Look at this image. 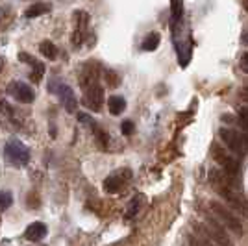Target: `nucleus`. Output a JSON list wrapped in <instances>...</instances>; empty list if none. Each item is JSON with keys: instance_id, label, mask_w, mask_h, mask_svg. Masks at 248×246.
Listing matches in <instances>:
<instances>
[{"instance_id": "nucleus-1", "label": "nucleus", "mask_w": 248, "mask_h": 246, "mask_svg": "<svg viewBox=\"0 0 248 246\" xmlns=\"http://www.w3.org/2000/svg\"><path fill=\"white\" fill-rule=\"evenodd\" d=\"M209 184L222 196V200L228 204V207L235 213L248 218V200L239 193L237 185H235V178L228 176L222 169H211L209 170Z\"/></svg>"}, {"instance_id": "nucleus-2", "label": "nucleus", "mask_w": 248, "mask_h": 246, "mask_svg": "<svg viewBox=\"0 0 248 246\" xmlns=\"http://www.w3.org/2000/svg\"><path fill=\"white\" fill-rule=\"evenodd\" d=\"M195 233L207 237L211 243H215L218 246H233L230 231L213 215H207L206 222H197L195 224Z\"/></svg>"}, {"instance_id": "nucleus-3", "label": "nucleus", "mask_w": 248, "mask_h": 246, "mask_svg": "<svg viewBox=\"0 0 248 246\" xmlns=\"http://www.w3.org/2000/svg\"><path fill=\"white\" fill-rule=\"evenodd\" d=\"M209 211H211V215L215 216L220 224L226 228L228 231H232L233 235L237 237L243 235V222L239 220V216L228 205L213 200V202H209Z\"/></svg>"}, {"instance_id": "nucleus-4", "label": "nucleus", "mask_w": 248, "mask_h": 246, "mask_svg": "<svg viewBox=\"0 0 248 246\" xmlns=\"http://www.w3.org/2000/svg\"><path fill=\"white\" fill-rule=\"evenodd\" d=\"M218 135L222 143L228 146V150H232L233 154L243 155L248 150V135L241 134L237 130H232V128H220Z\"/></svg>"}, {"instance_id": "nucleus-5", "label": "nucleus", "mask_w": 248, "mask_h": 246, "mask_svg": "<svg viewBox=\"0 0 248 246\" xmlns=\"http://www.w3.org/2000/svg\"><path fill=\"white\" fill-rule=\"evenodd\" d=\"M211 155H213V159L222 167V170H224L228 176L237 178L239 176V161L232 154H228L220 144H217V143L211 144Z\"/></svg>"}, {"instance_id": "nucleus-6", "label": "nucleus", "mask_w": 248, "mask_h": 246, "mask_svg": "<svg viewBox=\"0 0 248 246\" xmlns=\"http://www.w3.org/2000/svg\"><path fill=\"white\" fill-rule=\"evenodd\" d=\"M4 154H6V159L13 165H26L30 161V150L21 143V141H10L4 148Z\"/></svg>"}, {"instance_id": "nucleus-7", "label": "nucleus", "mask_w": 248, "mask_h": 246, "mask_svg": "<svg viewBox=\"0 0 248 246\" xmlns=\"http://www.w3.org/2000/svg\"><path fill=\"white\" fill-rule=\"evenodd\" d=\"M82 104L87 108V109H91V111H100L104 106V89L100 83H96V85H89L87 89H83V98H82Z\"/></svg>"}, {"instance_id": "nucleus-8", "label": "nucleus", "mask_w": 248, "mask_h": 246, "mask_svg": "<svg viewBox=\"0 0 248 246\" xmlns=\"http://www.w3.org/2000/svg\"><path fill=\"white\" fill-rule=\"evenodd\" d=\"M74 21H76V28L73 31V37H71V43L74 46H82V43L85 41V35H87V26H89V13L85 11H76L74 13Z\"/></svg>"}, {"instance_id": "nucleus-9", "label": "nucleus", "mask_w": 248, "mask_h": 246, "mask_svg": "<svg viewBox=\"0 0 248 246\" xmlns=\"http://www.w3.org/2000/svg\"><path fill=\"white\" fill-rule=\"evenodd\" d=\"M8 94H11L17 102H21V104H31L35 100L33 89L24 82H11L10 85H8Z\"/></svg>"}, {"instance_id": "nucleus-10", "label": "nucleus", "mask_w": 248, "mask_h": 246, "mask_svg": "<svg viewBox=\"0 0 248 246\" xmlns=\"http://www.w3.org/2000/svg\"><path fill=\"white\" fill-rule=\"evenodd\" d=\"M130 170H121V172H115V174L108 176L104 180V189L109 193V195H115L119 191H123V187L126 185V182L130 180Z\"/></svg>"}, {"instance_id": "nucleus-11", "label": "nucleus", "mask_w": 248, "mask_h": 246, "mask_svg": "<svg viewBox=\"0 0 248 246\" xmlns=\"http://www.w3.org/2000/svg\"><path fill=\"white\" fill-rule=\"evenodd\" d=\"M100 80V69H98V65L96 63H83V69H82V74H80V87L83 89H87L89 85H96V83Z\"/></svg>"}, {"instance_id": "nucleus-12", "label": "nucleus", "mask_w": 248, "mask_h": 246, "mask_svg": "<svg viewBox=\"0 0 248 246\" xmlns=\"http://www.w3.org/2000/svg\"><path fill=\"white\" fill-rule=\"evenodd\" d=\"M56 94H58V98H60V102L63 104V108L67 109L69 113H74L76 111V96H74V91L67 85V83H58V87H56Z\"/></svg>"}, {"instance_id": "nucleus-13", "label": "nucleus", "mask_w": 248, "mask_h": 246, "mask_svg": "<svg viewBox=\"0 0 248 246\" xmlns=\"http://www.w3.org/2000/svg\"><path fill=\"white\" fill-rule=\"evenodd\" d=\"M45 235H46V226L43 222H31L24 231V237L31 243H39L41 239H45Z\"/></svg>"}, {"instance_id": "nucleus-14", "label": "nucleus", "mask_w": 248, "mask_h": 246, "mask_svg": "<svg viewBox=\"0 0 248 246\" xmlns=\"http://www.w3.org/2000/svg\"><path fill=\"white\" fill-rule=\"evenodd\" d=\"M108 109L111 115H121L126 109V100L119 94H113V96L108 98Z\"/></svg>"}, {"instance_id": "nucleus-15", "label": "nucleus", "mask_w": 248, "mask_h": 246, "mask_svg": "<svg viewBox=\"0 0 248 246\" xmlns=\"http://www.w3.org/2000/svg\"><path fill=\"white\" fill-rule=\"evenodd\" d=\"M159 41H161V37H159V33L157 31H152V33H148L145 37V41H143V50L145 52H154L157 46H159Z\"/></svg>"}, {"instance_id": "nucleus-16", "label": "nucleus", "mask_w": 248, "mask_h": 246, "mask_svg": "<svg viewBox=\"0 0 248 246\" xmlns=\"http://www.w3.org/2000/svg\"><path fill=\"white\" fill-rule=\"evenodd\" d=\"M50 11V6L48 4H33V6H30L28 10H26V17L28 19H35V17H39V15H45V13H48Z\"/></svg>"}, {"instance_id": "nucleus-17", "label": "nucleus", "mask_w": 248, "mask_h": 246, "mask_svg": "<svg viewBox=\"0 0 248 246\" xmlns=\"http://www.w3.org/2000/svg\"><path fill=\"white\" fill-rule=\"evenodd\" d=\"M39 50H41V54L46 60H56L58 58V48H56V45L52 41H41Z\"/></svg>"}, {"instance_id": "nucleus-18", "label": "nucleus", "mask_w": 248, "mask_h": 246, "mask_svg": "<svg viewBox=\"0 0 248 246\" xmlns=\"http://www.w3.org/2000/svg\"><path fill=\"white\" fill-rule=\"evenodd\" d=\"M91 130H93V134H94V137H96L98 144H100V148H106V146H108V143H109V137H108V134L104 132L98 124H93V126H91Z\"/></svg>"}, {"instance_id": "nucleus-19", "label": "nucleus", "mask_w": 248, "mask_h": 246, "mask_svg": "<svg viewBox=\"0 0 248 246\" xmlns=\"http://www.w3.org/2000/svg\"><path fill=\"white\" fill-rule=\"evenodd\" d=\"M43 74H45V65L41 62H35L31 65V72H30V78L33 83H39L43 78Z\"/></svg>"}, {"instance_id": "nucleus-20", "label": "nucleus", "mask_w": 248, "mask_h": 246, "mask_svg": "<svg viewBox=\"0 0 248 246\" xmlns=\"http://www.w3.org/2000/svg\"><path fill=\"white\" fill-rule=\"evenodd\" d=\"M189 245L191 246H215L207 237L200 235V233H191V235H189Z\"/></svg>"}, {"instance_id": "nucleus-21", "label": "nucleus", "mask_w": 248, "mask_h": 246, "mask_svg": "<svg viewBox=\"0 0 248 246\" xmlns=\"http://www.w3.org/2000/svg\"><path fill=\"white\" fill-rule=\"evenodd\" d=\"M170 11H172V21L178 22L184 15V2L182 0H170Z\"/></svg>"}, {"instance_id": "nucleus-22", "label": "nucleus", "mask_w": 248, "mask_h": 246, "mask_svg": "<svg viewBox=\"0 0 248 246\" xmlns=\"http://www.w3.org/2000/svg\"><path fill=\"white\" fill-rule=\"evenodd\" d=\"M104 80H106V85L108 87H117L119 83H121V80H119V74L115 71H111V69H108V71H104Z\"/></svg>"}, {"instance_id": "nucleus-23", "label": "nucleus", "mask_w": 248, "mask_h": 246, "mask_svg": "<svg viewBox=\"0 0 248 246\" xmlns=\"http://www.w3.org/2000/svg\"><path fill=\"white\" fill-rule=\"evenodd\" d=\"M191 48H193V46H191V43H187L186 46H180V48H178V54H180V63H182V67H186L187 65V62H189V56H191Z\"/></svg>"}, {"instance_id": "nucleus-24", "label": "nucleus", "mask_w": 248, "mask_h": 246, "mask_svg": "<svg viewBox=\"0 0 248 246\" xmlns=\"http://www.w3.org/2000/svg\"><path fill=\"white\" fill-rule=\"evenodd\" d=\"M13 202V198L8 191H0V209H8Z\"/></svg>"}, {"instance_id": "nucleus-25", "label": "nucleus", "mask_w": 248, "mask_h": 246, "mask_svg": "<svg viewBox=\"0 0 248 246\" xmlns=\"http://www.w3.org/2000/svg\"><path fill=\"white\" fill-rule=\"evenodd\" d=\"M141 200H143V196H135L134 200H132V204H130V209H128V216L132 218V216L139 211V205H141Z\"/></svg>"}, {"instance_id": "nucleus-26", "label": "nucleus", "mask_w": 248, "mask_h": 246, "mask_svg": "<svg viewBox=\"0 0 248 246\" xmlns=\"http://www.w3.org/2000/svg\"><path fill=\"white\" fill-rule=\"evenodd\" d=\"M121 132H123V135H132L134 134V123L132 121H124L123 124H121Z\"/></svg>"}, {"instance_id": "nucleus-27", "label": "nucleus", "mask_w": 248, "mask_h": 246, "mask_svg": "<svg viewBox=\"0 0 248 246\" xmlns=\"http://www.w3.org/2000/svg\"><path fill=\"white\" fill-rule=\"evenodd\" d=\"M19 60H21V62H24V63H28V65H33V63L37 62V60H35V58H33V56H30V54H26V52H21V54H19Z\"/></svg>"}, {"instance_id": "nucleus-28", "label": "nucleus", "mask_w": 248, "mask_h": 246, "mask_svg": "<svg viewBox=\"0 0 248 246\" xmlns=\"http://www.w3.org/2000/svg\"><path fill=\"white\" fill-rule=\"evenodd\" d=\"M78 121H80V123H85L87 126H93V124H96L93 119H91L89 115H85V113H80V115H78Z\"/></svg>"}, {"instance_id": "nucleus-29", "label": "nucleus", "mask_w": 248, "mask_h": 246, "mask_svg": "<svg viewBox=\"0 0 248 246\" xmlns=\"http://www.w3.org/2000/svg\"><path fill=\"white\" fill-rule=\"evenodd\" d=\"M239 65H241V71L248 72V52L243 54V58H241V63H239Z\"/></svg>"}, {"instance_id": "nucleus-30", "label": "nucleus", "mask_w": 248, "mask_h": 246, "mask_svg": "<svg viewBox=\"0 0 248 246\" xmlns=\"http://www.w3.org/2000/svg\"><path fill=\"white\" fill-rule=\"evenodd\" d=\"M239 94H241V98H243L245 102H248V87H243V89L239 91Z\"/></svg>"}, {"instance_id": "nucleus-31", "label": "nucleus", "mask_w": 248, "mask_h": 246, "mask_svg": "<svg viewBox=\"0 0 248 246\" xmlns=\"http://www.w3.org/2000/svg\"><path fill=\"white\" fill-rule=\"evenodd\" d=\"M243 43H245V45H248V31H245V33H243Z\"/></svg>"}, {"instance_id": "nucleus-32", "label": "nucleus", "mask_w": 248, "mask_h": 246, "mask_svg": "<svg viewBox=\"0 0 248 246\" xmlns=\"http://www.w3.org/2000/svg\"><path fill=\"white\" fill-rule=\"evenodd\" d=\"M2 69H4V58L0 56V71H2Z\"/></svg>"}]
</instances>
